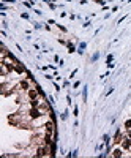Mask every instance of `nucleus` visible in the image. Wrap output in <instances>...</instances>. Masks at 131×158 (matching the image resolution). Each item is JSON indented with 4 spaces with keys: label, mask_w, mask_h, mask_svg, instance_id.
Wrapping results in <instances>:
<instances>
[{
    "label": "nucleus",
    "mask_w": 131,
    "mask_h": 158,
    "mask_svg": "<svg viewBox=\"0 0 131 158\" xmlns=\"http://www.w3.org/2000/svg\"><path fill=\"white\" fill-rule=\"evenodd\" d=\"M43 116V111L40 109V108H32L30 111H29V117L30 119H40Z\"/></svg>",
    "instance_id": "f257e3e1"
},
{
    "label": "nucleus",
    "mask_w": 131,
    "mask_h": 158,
    "mask_svg": "<svg viewBox=\"0 0 131 158\" xmlns=\"http://www.w3.org/2000/svg\"><path fill=\"white\" fill-rule=\"evenodd\" d=\"M14 70L17 71V73H24L25 70H24V67H22V65L19 63V62H16V65H14Z\"/></svg>",
    "instance_id": "1a4fd4ad"
},
{
    "label": "nucleus",
    "mask_w": 131,
    "mask_h": 158,
    "mask_svg": "<svg viewBox=\"0 0 131 158\" xmlns=\"http://www.w3.org/2000/svg\"><path fill=\"white\" fill-rule=\"evenodd\" d=\"M3 2H8V3H11V2H14V0H3Z\"/></svg>",
    "instance_id": "2eb2a0df"
},
{
    "label": "nucleus",
    "mask_w": 131,
    "mask_h": 158,
    "mask_svg": "<svg viewBox=\"0 0 131 158\" xmlns=\"http://www.w3.org/2000/svg\"><path fill=\"white\" fill-rule=\"evenodd\" d=\"M123 152H125V150H123L122 147H115L114 150H112V153H111V155H112V156H115V158H120V156H123V155H125Z\"/></svg>",
    "instance_id": "39448f33"
},
{
    "label": "nucleus",
    "mask_w": 131,
    "mask_h": 158,
    "mask_svg": "<svg viewBox=\"0 0 131 158\" xmlns=\"http://www.w3.org/2000/svg\"><path fill=\"white\" fill-rule=\"evenodd\" d=\"M41 111H43V112H48V111H49V105L48 103H46V101H41V103H40V106H38Z\"/></svg>",
    "instance_id": "6e6552de"
},
{
    "label": "nucleus",
    "mask_w": 131,
    "mask_h": 158,
    "mask_svg": "<svg viewBox=\"0 0 131 158\" xmlns=\"http://www.w3.org/2000/svg\"><path fill=\"white\" fill-rule=\"evenodd\" d=\"M123 136H125V134H122L120 130H117L115 134H114V139H112V141H114V145H118V144L122 142V139H123Z\"/></svg>",
    "instance_id": "20e7f679"
},
{
    "label": "nucleus",
    "mask_w": 131,
    "mask_h": 158,
    "mask_svg": "<svg viewBox=\"0 0 131 158\" xmlns=\"http://www.w3.org/2000/svg\"><path fill=\"white\" fill-rule=\"evenodd\" d=\"M126 136H128V138H131V128H129V130H126Z\"/></svg>",
    "instance_id": "4468645a"
},
{
    "label": "nucleus",
    "mask_w": 131,
    "mask_h": 158,
    "mask_svg": "<svg viewBox=\"0 0 131 158\" xmlns=\"http://www.w3.org/2000/svg\"><path fill=\"white\" fill-rule=\"evenodd\" d=\"M27 97H29L30 100H36L38 97H41V94H40V90L35 87V89H29V90H27Z\"/></svg>",
    "instance_id": "f03ea898"
},
{
    "label": "nucleus",
    "mask_w": 131,
    "mask_h": 158,
    "mask_svg": "<svg viewBox=\"0 0 131 158\" xmlns=\"http://www.w3.org/2000/svg\"><path fill=\"white\" fill-rule=\"evenodd\" d=\"M44 130H46V133H54V123L52 122H48V123H46L44 125Z\"/></svg>",
    "instance_id": "0eeeda50"
},
{
    "label": "nucleus",
    "mask_w": 131,
    "mask_h": 158,
    "mask_svg": "<svg viewBox=\"0 0 131 158\" xmlns=\"http://www.w3.org/2000/svg\"><path fill=\"white\" fill-rule=\"evenodd\" d=\"M82 98L87 100V89H84V92H82Z\"/></svg>",
    "instance_id": "f8f14e48"
},
{
    "label": "nucleus",
    "mask_w": 131,
    "mask_h": 158,
    "mask_svg": "<svg viewBox=\"0 0 131 158\" xmlns=\"http://www.w3.org/2000/svg\"><path fill=\"white\" fill-rule=\"evenodd\" d=\"M120 144H122V149H123V150H129V149H131V138H128V136L125 134Z\"/></svg>",
    "instance_id": "7ed1b4c3"
},
{
    "label": "nucleus",
    "mask_w": 131,
    "mask_h": 158,
    "mask_svg": "<svg viewBox=\"0 0 131 158\" xmlns=\"http://www.w3.org/2000/svg\"><path fill=\"white\" fill-rule=\"evenodd\" d=\"M123 127H125V130H129V128H131V119H128V120H126Z\"/></svg>",
    "instance_id": "9d476101"
},
{
    "label": "nucleus",
    "mask_w": 131,
    "mask_h": 158,
    "mask_svg": "<svg viewBox=\"0 0 131 158\" xmlns=\"http://www.w3.org/2000/svg\"><path fill=\"white\" fill-rule=\"evenodd\" d=\"M19 89H21V90H29V89H30V81H29V79L21 81V82H19Z\"/></svg>",
    "instance_id": "423d86ee"
},
{
    "label": "nucleus",
    "mask_w": 131,
    "mask_h": 158,
    "mask_svg": "<svg viewBox=\"0 0 131 158\" xmlns=\"http://www.w3.org/2000/svg\"><path fill=\"white\" fill-rule=\"evenodd\" d=\"M60 117H62V120H67V117H68V114H67V112H65V114H62Z\"/></svg>",
    "instance_id": "ddd939ff"
},
{
    "label": "nucleus",
    "mask_w": 131,
    "mask_h": 158,
    "mask_svg": "<svg viewBox=\"0 0 131 158\" xmlns=\"http://www.w3.org/2000/svg\"><path fill=\"white\" fill-rule=\"evenodd\" d=\"M103 139H104V144H109V141H111L109 134H104V136H103Z\"/></svg>",
    "instance_id": "9b49d317"
}]
</instances>
